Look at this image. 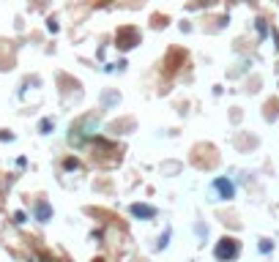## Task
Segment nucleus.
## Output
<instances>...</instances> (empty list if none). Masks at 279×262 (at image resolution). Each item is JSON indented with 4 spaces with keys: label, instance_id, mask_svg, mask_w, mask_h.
Masks as SVG:
<instances>
[{
    "label": "nucleus",
    "instance_id": "nucleus-3",
    "mask_svg": "<svg viewBox=\"0 0 279 262\" xmlns=\"http://www.w3.org/2000/svg\"><path fill=\"white\" fill-rule=\"evenodd\" d=\"M129 213L134 216V219H140V221H148V219H156V210L154 205H142V202H134V205H129Z\"/></svg>",
    "mask_w": 279,
    "mask_h": 262
},
{
    "label": "nucleus",
    "instance_id": "nucleus-9",
    "mask_svg": "<svg viewBox=\"0 0 279 262\" xmlns=\"http://www.w3.org/2000/svg\"><path fill=\"white\" fill-rule=\"evenodd\" d=\"M255 28H258V33H260V36H265V33H268V28H265V22H263V19H260L258 25H255Z\"/></svg>",
    "mask_w": 279,
    "mask_h": 262
},
{
    "label": "nucleus",
    "instance_id": "nucleus-8",
    "mask_svg": "<svg viewBox=\"0 0 279 262\" xmlns=\"http://www.w3.org/2000/svg\"><path fill=\"white\" fill-rule=\"evenodd\" d=\"M63 167H66V169H77L80 161H77V159H66V164H63Z\"/></svg>",
    "mask_w": 279,
    "mask_h": 262
},
{
    "label": "nucleus",
    "instance_id": "nucleus-5",
    "mask_svg": "<svg viewBox=\"0 0 279 262\" xmlns=\"http://www.w3.org/2000/svg\"><path fill=\"white\" fill-rule=\"evenodd\" d=\"M52 129H55V123H52V120H41V123H39V131H41V134H52Z\"/></svg>",
    "mask_w": 279,
    "mask_h": 262
},
{
    "label": "nucleus",
    "instance_id": "nucleus-10",
    "mask_svg": "<svg viewBox=\"0 0 279 262\" xmlns=\"http://www.w3.org/2000/svg\"><path fill=\"white\" fill-rule=\"evenodd\" d=\"M14 221H17V224H25L28 219H25V213H22V210H17V213H14Z\"/></svg>",
    "mask_w": 279,
    "mask_h": 262
},
{
    "label": "nucleus",
    "instance_id": "nucleus-7",
    "mask_svg": "<svg viewBox=\"0 0 279 262\" xmlns=\"http://www.w3.org/2000/svg\"><path fill=\"white\" fill-rule=\"evenodd\" d=\"M167 241H170V229H164V232H161V238H159V246H156V248H164V246H167Z\"/></svg>",
    "mask_w": 279,
    "mask_h": 262
},
{
    "label": "nucleus",
    "instance_id": "nucleus-6",
    "mask_svg": "<svg viewBox=\"0 0 279 262\" xmlns=\"http://www.w3.org/2000/svg\"><path fill=\"white\" fill-rule=\"evenodd\" d=\"M271 248H274V243H271V241H263V243H258V251H263V254H271Z\"/></svg>",
    "mask_w": 279,
    "mask_h": 262
},
{
    "label": "nucleus",
    "instance_id": "nucleus-2",
    "mask_svg": "<svg viewBox=\"0 0 279 262\" xmlns=\"http://www.w3.org/2000/svg\"><path fill=\"white\" fill-rule=\"evenodd\" d=\"M211 188H214V194H217L219 200H233L236 197V186H233L230 178H217L211 183Z\"/></svg>",
    "mask_w": 279,
    "mask_h": 262
},
{
    "label": "nucleus",
    "instance_id": "nucleus-11",
    "mask_svg": "<svg viewBox=\"0 0 279 262\" xmlns=\"http://www.w3.org/2000/svg\"><path fill=\"white\" fill-rule=\"evenodd\" d=\"M28 262H36V260H28Z\"/></svg>",
    "mask_w": 279,
    "mask_h": 262
},
{
    "label": "nucleus",
    "instance_id": "nucleus-1",
    "mask_svg": "<svg viewBox=\"0 0 279 262\" xmlns=\"http://www.w3.org/2000/svg\"><path fill=\"white\" fill-rule=\"evenodd\" d=\"M238 251H241V243L236 238H219L217 246H214V257L219 262H233L238 257Z\"/></svg>",
    "mask_w": 279,
    "mask_h": 262
},
{
    "label": "nucleus",
    "instance_id": "nucleus-4",
    "mask_svg": "<svg viewBox=\"0 0 279 262\" xmlns=\"http://www.w3.org/2000/svg\"><path fill=\"white\" fill-rule=\"evenodd\" d=\"M33 213H36V219H39V221H49V219H52V205H49L47 200H39V202H36V207H33Z\"/></svg>",
    "mask_w": 279,
    "mask_h": 262
}]
</instances>
